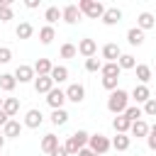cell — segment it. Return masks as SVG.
Returning a JSON list of instances; mask_svg holds the SVG:
<instances>
[{
  "mask_svg": "<svg viewBox=\"0 0 156 156\" xmlns=\"http://www.w3.org/2000/svg\"><path fill=\"white\" fill-rule=\"evenodd\" d=\"M127 107H129V93L122 90V88L112 90L110 98H107V110H110L112 115H122Z\"/></svg>",
  "mask_w": 156,
  "mask_h": 156,
  "instance_id": "6da1fadb",
  "label": "cell"
},
{
  "mask_svg": "<svg viewBox=\"0 0 156 156\" xmlns=\"http://www.w3.org/2000/svg\"><path fill=\"white\" fill-rule=\"evenodd\" d=\"M78 10H80V15H85L90 20H100L105 15V5L98 0H78Z\"/></svg>",
  "mask_w": 156,
  "mask_h": 156,
  "instance_id": "7a4b0ae2",
  "label": "cell"
},
{
  "mask_svg": "<svg viewBox=\"0 0 156 156\" xmlns=\"http://www.w3.org/2000/svg\"><path fill=\"white\" fill-rule=\"evenodd\" d=\"M88 149H90L93 154L102 156V154H107V151L112 149V144H110V139H107L105 134H90V139H88Z\"/></svg>",
  "mask_w": 156,
  "mask_h": 156,
  "instance_id": "3957f363",
  "label": "cell"
},
{
  "mask_svg": "<svg viewBox=\"0 0 156 156\" xmlns=\"http://www.w3.org/2000/svg\"><path fill=\"white\" fill-rule=\"evenodd\" d=\"M12 76H15L17 83H34V78H37V76H34V68H32L29 63H20Z\"/></svg>",
  "mask_w": 156,
  "mask_h": 156,
  "instance_id": "277c9868",
  "label": "cell"
},
{
  "mask_svg": "<svg viewBox=\"0 0 156 156\" xmlns=\"http://www.w3.org/2000/svg\"><path fill=\"white\" fill-rule=\"evenodd\" d=\"M46 102H49V107H51V110H63L66 93H63L61 88H51V90L46 93Z\"/></svg>",
  "mask_w": 156,
  "mask_h": 156,
  "instance_id": "5b68a950",
  "label": "cell"
},
{
  "mask_svg": "<svg viewBox=\"0 0 156 156\" xmlns=\"http://www.w3.org/2000/svg\"><path fill=\"white\" fill-rule=\"evenodd\" d=\"M63 93H66V100H71V102H76V105H80V102L85 100V88H83L80 83H71Z\"/></svg>",
  "mask_w": 156,
  "mask_h": 156,
  "instance_id": "8992f818",
  "label": "cell"
},
{
  "mask_svg": "<svg viewBox=\"0 0 156 156\" xmlns=\"http://www.w3.org/2000/svg\"><path fill=\"white\" fill-rule=\"evenodd\" d=\"M80 17H83V15H80L78 5H73V2L66 5V7L61 10V20H63L66 24H76V22H80Z\"/></svg>",
  "mask_w": 156,
  "mask_h": 156,
  "instance_id": "52a82bcc",
  "label": "cell"
},
{
  "mask_svg": "<svg viewBox=\"0 0 156 156\" xmlns=\"http://www.w3.org/2000/svg\"><path fill=\"white\" fill-rule=\"evenodd\" d=\"M76 49H78V54H80V56H85V58H93V56L98 54V44H95V39H88V37H85V39H80Z\"/></svg>",
  "mask_w": 156,
  "mask_h": 156,
  "instance_id": "ba28073f",
  "label": "cell"
},
{
  "mask_svg": "<svg viewBox=\"0 0 156 156\" xmlns=\"http://www.w3.org/2000/svg\"><path fill=\"white\" fill-rule=\"evenodd\" d=\"M41 122H44V115H41V110H27V115H24V127H29V129H39L41 127Z\"/></svg>",
  "mask_w": 156,
  "mask_h": 156,
  "instance_id": "9c48e42d",
  "label": "cell"
},
{
  "mask_svg": "<svg viewBox=\"0 0 156 156\" xmlns=\"http://www.w3.org/2000/svg\"><path fill=\"white\" fill-rule=\"evenodd\" d=\"M100 20H102V24L115 27V24L122 22V10H119V7H105V15H102Z\"/></svg>",
  "mask_w": 156,
  "mask_h": 156,
  "instance_id": "30bf717a",
  "label": "cell"
},
{
  "mask_svg": "<svg viewBox=\"0 0 156 156\" xmlns=\"http://www.w3.org/2000/svg\"><path fill=\"white\" fill-rule=\"evenodd\" d=\"M119 56H122V49H119L115 41H110V44L102 46V58H105V63H115Z\"/></svg>",
  "mask_w": 156,
  "mask_h": 156,
  "instance_id": "8fae6325",
  "label": "cell"
},
{
  "mask_svg": "<svg viewBox=\"0 0 156 156\" xmlns=\"http://www.w3.org/2000/svg\"><path fill=\"white\" fill-rule=\"evenodd\" d=\"M129 98H132L136 105H144V102L151 98V90H149V85H134V90L129 93Z\"/></svg>",
  "mask_w": 156,
  "mask_h": 156,
  "instance_id": "7c38bea8",
  "label": "cell"
},
{
  "mask_svg": "<svg viewBox=\"0 0 156 156\" xmlns=\"http://www.w3.org/2000/svg\"><path fill=\"white\" fill-rule=\"evenodd\" d=\"M129 134H132V136H136V139H146V136H149V124H146L144 119H136V122H132Z\"/></svg>",
  "mask_w": 156,
  "mask_h": 156,
  "instance_id": "4fadbf2b",
  "label": "cell"
},
{
  "mask_svg": "<svg viewBox=\"0 0 156 156\" xmlns=\"http://www.w3.org/2000/svg\"><path fill=\"white\" fill-rule=\"evenodd\" d=\"M136 27H139L141 32H146V29H154V27H156V17H154L151 12H141V15L136 17Z\"/></svg>",
  "mask_w": 156,
  "mask_h": 156,
  "instance_id": "5bb4252c",
  "label": "cell"
},
{
  "mask_svg": "<svg viewBox=\"0 0 156 156\" xmlns=\"http://www.w3.org/2000/svg\"><path fill=\"white\" fill-rule=\"evenodd\" d=\"M136 80H139V85H146L151 78H154V73H151V66H146V63H136Z\"/></svg>",
  "mask_w": 156,
  "mask_h": 156,
  "instance_id": "9a60e30c",
  "label": "cell"
},
{
  "mask_svg": "<svg viewBox=\"0 0 156 156\" xmlns=\"http://www.w3.org/2000/svg\"><path fill=\"white\" fill-rule=\"evenodd\" d=\"M51 88H56V85H54V80H51L49 76H37V78H34V90H37V93H44V95H46Z\"/></svg>",
  "mask_w": 156,
  "mask_h": 156,
  "instance_id": "2e32d148",
  "label": "cell"
},
{
  "mask_svg": "<svg viewBox=\"0 0 156 156\" xmlns=\"http://www.w3.org/2000/svg\"><path fill=\"white\" fill-rule=\"evenodd\" d=\"M2 112L12 119V117L20 112V100H17V98H2Z\"/></svg>",
  "mask_w": 156,
  "mask_h": 156,
  "instance_id": "e0dca14e",
  "label": "cell"
},
{
  "mask_svg": "<svg viewBox=\"0 0 156 156\" xmlns=\"http://www.w3.org/2000/svg\"><path fill=\"white\" fill-rule=\"evenodd\" d=\"M22 127H24V124H20L17 119H10V122L2 127V136H5V139H15V136H20Z\"/></svg>",
  "mask_w": 156,
  "mask_h": 156,
  "instance_id": "ac0fdd59",
  "label": "cell"
},
{
  "mask_svg": "<svg viewBox=\"0 0 156 156\" xmlns=\"http://www.w3.org/2000/svg\"><path fill=\"white\" fill-rule=\"evenodd\" d=\"M39 146H41L44 154H51V151H56L61 144H58V136H56V134H44V139H41Z\"/></svg>",
  "mask_w": 156,
  "mask_h": 156,
  "instance_id": "d6986e66",
  "label": "cell"
},
{
  "mask_svg": "<svg viewBox=\"0 0 156 156\" xmlns=\"http://www.w3.org/2000/svg\"><path fill=\"white\" fill-rule=\"evenodd\" d=\"M32 68H34V76H49L51 68H54V63H51L49 58H37Z\"/></svg>",
  "mask_w": 156,
  "mask_h": 156,
  "instance_id": "ffe728a7",
  "label": "cell"
},
{
  "mask_svg": "<svg viewBox=\"0 0 156 156\" xmlns=\"http://www.w3.org/2000/svg\"><path fill=\"white\" fill-rule=\"evenodd\" d=\"M49 78L54 80V85L66 83V80H68V68H66V66H54V68H51V73H49Z\"/></svg>",
  "mask_w": 156,
  "mask_h": 156,
  "instance_id": "44dd1931",
  "label": "cell"
},
{
  "mask_svg": "<svg viewBox=\"0 0 156 156\" xmlns=\"http://www.w3.org/2000/svg\"><path fill=\"white\" fill-rule=\"evenodd\" d=\"M129 127H132V122H129L124 115H117V117L112 119V129H115L117 134H129Z\"/></svg>",
  "mask_w": 156,
  "mask_h": 156,
  "instance_id": "7402d4cb",
  "label": "cell"
},
{
  "mask_svg": "<svg viewBox=\"0 0 156 156\" xmlns=\"http://www.w3.org/2000/svg\"><path fill=\"white\" fill-rule=\"evenodd\" d=\"M110 144H112V149H117V151H127V149L132 146V136H129V134H115V139H112Z\"/></svg>",
  "mask_w": 156,
  "mask_h": 156,
  "instance_id": "603a6c76",
  "label": "cell"
},
{
  "mask_svg": "<svg viewBox=\"0 0 156 156\" xmlns=\"http://www.w3.org/2000/svg\"><path fill=\"white\" fill-rule=\"evenodd\" d=\"M127 41H129L132 46H141V44H144V32H141L139 27L127 29Z\"/></svg>",
  "mask_w": 156,
  "mask_h": 156,
  "instance_id": "cb8c5ba5",
  "label": "cell"
},
{
  "mask_svg": "<svg viewBox=\"0 0 156 156\" xmlns=\"http://www.w3.org/2000/svg\"><path fill=\"white\" fill-rule=\"evenodd\" d=\"M17 88V80H15V76L12 73H0V90H5V93H12Z\"/></svg>",
  "mask_w": 156,
  "mask_h": 156,
  "instance_id": "d4e9b609",
  "label": "cell"
},
{
  "mask_svg": "<svg viewBox=\"0 0 156 156\" xmlns=\"http://www.w3.org/2000/svg\"><path fill=\"white\" fill-rule=\"evenodd\" d=\"M12 5L15 0H0V22H10L15 15H12Z\"/></svg>",
  "mask_w": 156,
  "mask_h": 156,
  "instance_id": "484cf974",
  "label": "cell"
},
{
  "mask_svg": "<svg viewBox=\"0 0 156 156\" xmlns=\"http://www.w3.org/2000/svg\"><path fill=\"white\" fill-rule=\"evenodd\" d=\"M117 66H119V71H132V68H136V58L132 54H122L117 58Z\"/></svg>",
  "mask_w": 156,
  "mask_h": 156,
  "instance_id": "4316f807",
  "label": "cell"
},
{
  "mask_svg": "<svg viewBox=\"0 0 156 156\" xmlns=\"http://www.w3.org/2000/svg\"><path fill=\"white\" fill-rule=\"evenodd\" d=\"M15 34H17V39H29V37L34 34L32 22H20V24H17V29H15Z\"/></svg>",
  "mask_w": 156,
  "mask_h": 156,
  "instance_id": "83f0119b",
  "label": "cell"
},
{
  "mask_svg": "<svg viewBox=\"0 0 156 156\" xmlns=\"http://www.w3.org/2000/svg\"><path fill=\"white\" fill-rule=\"evenodd\" d=\"M100 73H102V78H119V66H117V61L115 63H102V68H100Z\"/></svg>",
  "mask_w": 156,
  "mask_h": 156,
  "instance_id": "f1b7e54d",
  "label": "cell"
},
{
  "mask_svg": "<svg viewBox=\"0 0 156 156\" xmlns=\"http://www.w3.org/2000/svg\"><path fill=\"white\" fill-rule=\"evenodd\" d=\"M71 139H73V144H76L78 149H85V146H88L90 134H88L85 129H78V132H73V134H71Z\"/></svg>",
  "mask_w": 156,
  "mask_h": 156,
  "instance_id": "f546056e",
  "label": "cell"
},
{
  "mask_svg": "<svg viewBox=\"0 0 156 156\" xmlns=\"http://www.w3.org/2000/svg\"><path fill=\"white\" fill-rule=\"evenodd\" d=\"M54 39H56V32H54V27L44 24V27L39 29V41H41V44H51Z\"/></svg>",
  "mask_w": 156,
  "mask_h": 156,
  "instance_id": "4dcf8cb0",
  "label": "cell"
},
{
  "mask_svg": "<svg viewBox=\"0 0 156 156\" xmlns=\"http://www.w3.org/2000/svg\"><path fill=\"white\" fill-rule=\"evenodd\" d=\"M68 112L66 110H51V124H56V127H63L66 122H68Z\"/></svg>",
  "mask_w": 156,
  "mask_h": 156,
  "instance_id": "1f68e13d",
  "label": "cell"
},
{
  "mask_svg": "<svg viewBox=\"0 0 156 156\" xmlns=\"http://www.w3.org/2000/svg\"><path fill=\"white\" fill-rule=\"evenodd\" d=\"M44 20L49 22V27H54V24L61 20V10H58V7H54V5H51V7H46V12H44Z\"/></svg>",
  "mask_w": 156,
  "mask_h": 156,
  "instance_id": "d6a6232c",
  "label": "cell"
},
{
  "mask_svg": "<svg viewBox=\"0 0 156 156\" xmlns=\"http://www.w3.org/2000/svg\"><path fill=\"white\" fill-rule=\"evenodd\" d=\"M122 115H124L129 122H136V119H141V115H144V112H141V107H139V105H129Z\"/></svg>",
  "mask_w": 156,
  "mask_h": 156,
  "instance_id": "836d02e7",
  "label": "cell"
},
{
  "mask_svg": "<svg viewBox=\"0 0 156 156\" xmlns=\"http://www.w3.org/2000/svg\"><path fill=\"white\" fill-rule=\"evenodd\" d=\"M141 112L146 117H156V98H149L144 105H141Z\"/></svg>",
  "mask_w": 156,
  "mask_h": 156,
  "instance_id": "e575fe53",
  "label": "cell"
},
{
  "mask_svg": "<svg viewBox=\"0 0 156 156\" xmlns=\"http://www.w3.org/2000/svg\"><path fill=\"white\" fill-rule=\"evenodd\" d=\"M78 54V49H76V44H71V41H66L63 46H61V58H73Z\"/></svg>",
  "mask_w": 156,
  "mask_h": 156,
  "instance_id": "d590c367",
  "label": "cell"
},
{
  "mask_svg": "<svg viewBox=\"0 0 156 156\" xmlns=\"http://www.w3.org/2000/svg\"><path fill=\"white\" fill-rule=\"evenodd\" d=\"M100 68H102V61L100 58H95V56L93 58H85V71L88 73H98Z\"/></svg>",
  "mask_w": 156,
  "mask_h": 156,
  "instance_id": "8d00e7d4",
  "label": "cell"
},
{
  "mask_svg": "<svg viewBox=\"0 0 156 156\" xmlns=\"http://www.w3.org/2000/svg\"><path fill=\"white\" fill-rule=\"evenodd\" d=\"M12 61V49L10 46H0V63H10Z\"/></svg>",
  "mask_w": 156,
  "mask_h": 156,
  "instance_id": "74e56055",
  "label": "cell"
},
{
  "mask_svg": "<svg viewBox=\"0 0 156 156\" xmlns=\"http://www.w3.org/2000/svg\"><path fill=\"white\" fill-rule=\"evenodd\" d=\"M117 83H119V78H102V88L105 90H117Z\"/></svg>",
  "mask_w": 156,
  "mask_h": 156,
  "instance_id": "f35d334b",
  "label": "cell"
},
{
  "mask_svg": "<svg viewBox=\"0 0 156 156\" xmlns=\"http://www.w3.org/2000/svg\"><path fill=\"white\" fill-rule=\"evenodd\" d=\"M146 144H149V149H151V151H156V136H154V134H149V136H146Z\"/></svg>",
  "mask_w": 156,
  "mask_h": 156,
  "instance_id": "ab89813d",
  "label": "cell"
},
{
  "mask_svg": "<svg viewBox=\"0 0 156 156\" xmlns=\"http://www.w3.org/2000/svg\"><path fill=\"white\" fill-rule=\"evenodd\" d=\"M7 122H10V117H7V115L2 112V107H0V127H5Z\"/></svg>",
  "mask_w": 156,
  "mask_h": 156,
  "instance_id": "60d3db41",
  "label": "cell"
},
{
  "mask_svg": "<svg viewBox=\"0 0 156 156\" xmlns=\"http://www.w3.org/2000/svg\"><path fill=\"white\" fill-rule=\"evenodd\" d=\"M49 156H68V154H66V149H63V146H58V149H56V151H51Z\"/></svg>",
  "mask_w": 156,
  "mask_h": 156,
  "instance_id": "b9f144b4",
  "label": "cell"
},
{
  "mask_svg": "<svg viewBox=\"0 0 156 156\" xmlns=\"http://www.w3.org/2000/svg\"><path fill=\"white\" fill-rule=\"evenodd\" d=\"M24 5H27L29 10H34V7H39V0H24Z\"/></svg>",
  "mask_w": 156,
  "mask_h": 156,
  "instance_id": "7bdbcfd3",
  "label": "cell"
},
{
  "mask_svg": "<svg viewBox=\"0 0 156 156\" xmlns=\"http://www.w3.org/2000/svg\"><path fill=\"white\" fill-rule=\"evenodd\" d=\"M78 156H98V154H93V151L85 146V149H80V151H78Z\"/></svg>",
  "mask_w": 156,
  "mask_h": 156,
  "instance_id": "ee69618b",
  "label": "cell"
},
{
  "mask_svg": "<svg viewBox=\"0 0 156 156\" xmlns=\"http://www.w3.org/2000/svg\"><path fill=\"white\" fill-rule=\"evenodd\" d=\"M149 134H154V136H156V122H154V124H149Z\"/></svg>",
  "mask_w": 156,
  "mask_h": 156,
  "instance_id": "f6af8a7d",
  "label": "cell"
},
{
  "mask_svg": "<svg viewBox=\"0 0 156 156\" xmlns=\"http://www.w3.org/2000/svg\"><path fill=\"white\" fill-rule=\"evenodd\" d=\"M5 146V136H2V132H0V149Z\"/></svg>",
  "mask_w": 156,
  "mask_h": 156,
  "instance_id": "bcb514c9",
  "label": "cell"
},
{
  "mask_svg": "<svg viewBox=\"0 0 156 156\" xmlns=\"http://www.w3.org/2000/svg\"><path fill=\"white\" fill-rule=\"evenodd\" d=\"M0 107H2V98H0Z\"/></svg>",
  "mask_w": 156,
  "mask_h": 156,
  "instance_id": "7dc6e473",
  "label": "cell"
}]
</instances>
